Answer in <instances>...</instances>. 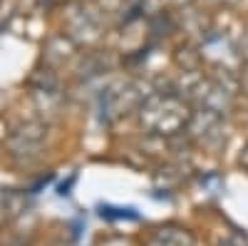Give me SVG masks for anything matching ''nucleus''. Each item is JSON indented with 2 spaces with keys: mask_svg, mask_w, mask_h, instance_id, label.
Returning a JSON list of instances; mask_svg holds the SVG:
<instances>
[{
  "mask_svg": "<svg viewBox=\"0 0 248 246\" xmlns=\"http://www.w3.org/2000/svg\"><path fill=\"white\" fill-rule=\"evenodd\" d=\"M216 3H226V5H231V3H236V0H216Z\"/></svg>",
  "mask_w": 248,
  "mask_h": 246,
  "instance_id": "obj_1",
  "label": "nucleus"
}]
</instances>
